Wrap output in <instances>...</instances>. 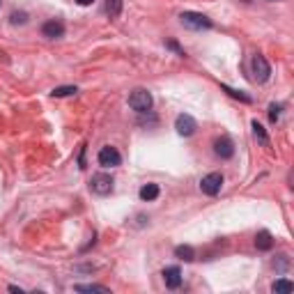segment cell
Segmentation results:
<instances>
[{
	"label": "cell",
	"mask_w": 294,
	"mask_h": 294,
	"mask_svg": "<svg viewBox=\"0 0 294 294\" xmlns=\"http://www.w3.org/2000/svg\"><path fill=\"white\" fill-rule=\"evenodd\" d=\"M223 90H225L230 97H234V99H242L244 103H251V97L248 94H244V92H239V90H232V88H227V85H223Z\"/></svg>",
	"instance_id": "cell-19"
},
{
	"label": "cell",
	"mask_w": 294,
	"mask_h": 294,
	"mask_svg": "<svg viewBox=\"0 0 294 294\" xmlns=\"http://www.w3.org/2000/svg\"><path fill=\"white\" fill-rule=\"evenodd\" d=\"M90 189H92L97 196H108L113 191V177L110 175H94L90 182Z\"/></svg>",
	"instance_id": "cell-6"
},
{
	"label": "cell",
	"mask_w": 294,
	"mask_h": 294,
	"mask_svg": "<svg viewBox=\"0 0 294 294\" xmlns=\"http://www.w3.org/2000/svg\"><path fill=\"white\" fill-rule=\"evenodd\" d=\"M129 106L136 110V113H147L152 108V94L147 90L138 88L129 94Z\"/></svg>",
	"instance_id": "cell-2"
},
{
	"label": "cell",
	"mask_w": 294,
	"mask_h": 294,
	"mask_svg": "<svg viewBox=\"0 0 294 294\" xmlns=\"http://www.w3.org/2000/svg\"><path fill=\"white\" fill-rule=\"evenodd\" d=\"M182 26L189 28V30H209L212 28V21L207 19L205 14H198V12H184L180 16Z\"/></svg>",
	"instance_id": "cell-1"
},
{
	"label": "cell",
	"mask_w": 294,
	"mask_h": 294,
	"mask_svg": "<svg viewBox=\"0 0 294 294\" xmlns=\"http://www.w3.org/2000/svg\"><path fill=\"white\" fill-rule=\"evenodd\" d=\"M99 165L101 168H117L120 163H122V156H120V152L115 150V147H110V145H106V147H101V152H99Z\"/></svg>",
	"instance_id": "cell-4"
},
{
	"label": "cell",
	"mask_w": 294,
	"mask_h": 294,
	"mask_svg": "<svg viewBox=\"0 0 294 294\" xmlns=\"http://www.w3.org/2000/svg\"><path fill=\"white\" fill-rule=\"evenodd\" d=\"M163 283H165V287L177 289L182 285V269L180 267H165L163 269Z\"/></svg>",
	"instance_id": "cell-10"
},
{
	"label": "cell",
	"mask_w": 294,
	"mask_h": 294,
	"mask_svg": "<svg viewBox=\"0 0 294 294\" xmlns=\"http://www.w3.org/2000/svg\"><path fill=\"white\" fill-rule=\"evenodd\" d=\"M269 3H274V0H269Z\"/></svg>",
	"instance_id": "cell-24"
},
{
	"label": "cell",
	"mask_w": 294,
	"mask_h": 294,
	"mask_svg": "<svg viewBox=\"0 0 294 294\" xmlns=\"http://www.w3.org/2000/svg\"><path fill=\"white\" fill-rule=\"evenodd\" d=\"M168 46H170V48H172V51H177V53H180V55H184V51H182V48H180V46H177L175 41H168Z\"/></svg>",
	"instance_id": "cell-22"
},
{
	"label": "cell",
	"mask_w": 294,
	"mask_h": 294,
	"mask_svg": "<svg viewBox=\"0 0 294 294\" xmlns=\"http://www.w3.org/2000/svg\"><path fill=\"white\" fill-rule=\"evenodd\" d=\"M175 255L180 260H184V262H193V258H196V253H193L191 246H177L175 248Z\"/></svg>",
	"instance_id": "cell-14"
},
{
	"label": "cell",
	"mask_w": 294,
	"mask_h": 294,
	"mask_svg": "<svg viewBox=\"0 0 294 294\" xmlns=\"http://www.w3.org/2000/svg\"><path fill=\"white\" fill-rule=\"evenodd\" d=\"M26 14H23V12H21V14H19V12H14V14H12V23H14V26H16V23H26Z\"/></svg>",
	"instance_id": "cell-21"
},
{
	"label": "cell",
	"mask_w": 294,
	"mask_h": 294,
	"mask_svg": "<svg viewBox=\"0 0 294 294\" xmlns=\"http://www.w3.org/2000/svg\"><path fill=\"white\" fill-rule=\"evenodd\" d=\"M251 127H253V134H255V138H258V140H260V143H262V145H269L267 131H264V127H262V124H260L258 120H253V124H251Z\"/></svg>",
	"instance_id": "cell-16"
},
{
	"label": "cell",
	"mask_w": 294,
	"mask_h": 294,
	"mask_svg": "<svg viewBox=\"0 0 294 294\" xmlns=\"http://www.w3.org/2000/svg\"><path fill=\"white\" fill-rule=\"evenodd\" d=\"M76 3H78V5H83V7H85V5H90L92 0H76Z\"/></svg>",
	"instance_id": "cell-23"
},
{
	"label": "cell",
	"mask_w": 294,
	"mask_h": 294,
	"mask_svg": "<svg viewBox=\"0 0 294 294\" xmlns=\"http://www.w3.org/2000/svg\"><path fill=\"white\" fill-rule=\"evenodd\" d=\"M214 154L221 156V159H232L234 156V143L227 136H221V138L214 140Z\"/></svg>",
	"instance_id": "cell-8"
},
{
	"label": "cell",
	"mask_w": 294,
	"mask_h": 294,
	"mask_svg": "<svg viewBox=\"0 0 294 294\" xmlns=\"http://www.w3.org/2000/svg\"><path fill=\"white\" fill-rule=\"evenodd\" d=\"M294 289V285H292V280H287V278H278L274 285H271V292H292Z\"/></svg>",
	"instance_id": "cell-15"
},
{
	"label": "cell",
	"mask_w": 294,
	"mask_h": 294,
	"mask_svg": "<svg viewBox=\"0 0 294 294\" xmlns=\"http://www.w3.org/2000/svg\"><path fill=\"white\" fill-rule=\"evenodd\" d=\"M41 35L46 37V39H60V37L65 35V23L57 19L46 21V23L41 26Z\"/></svg>",
	"instance_id": "cell-9"
},
{
	"label": "cell",
	"mask_w": 294,
	"mask_h": 294,
	"mask_svg": "<svg viewBox=\"0 0 294 294\" xmlns=\"http://www.w3.org/2000/svg\"><path fill=\"white\" fill-rule=\"evenodd\" d=\"M255 246H258V251H269V248L274 246V237H271V232L262 230V232L255 237Z\"/></svg>",
	"instance_id": "cell-11"
},
{
	"label": "cell",
	"mask_w": 294,
	"mask_h": 294,
	"mask_svg": "<svg viewBox=\"0 0 294 294\" xmlns=\"http://www.w3.org/2000/svg\"><path fill=\"white\" fill-rule=\"evenodd\" d=\"M175 129H177V134L180 136H193L196 134V129H198V124H196V120H193L191 115L182 113V115H177V120H175Z\"/></svg>",
	"instance_id": "cell-7"
},
{
	"label": "cell",
	"mask_w": 294,
	"mask_h": 294,
	"mask_svg": "<svg viewBox=\"0 0 294 294\" xmlns=\"http://www.w3.org/2000/svg\"><path fill=\"white\" fill-rule=\"evenodd\" d=\"M76 292H101V294H110L108 287H103V285H76Z\"/></svg>",
	"instance_id": "cell-17"
},
{
	"label": "cell",
	"mask_w": 294,
	"mask_h": 294,
	"mask_svg": "<svg viewBox=\"0 0 294 294\" xmlns=\"http://www.w3.org/2000/svg\"><path fill=\"white\" fill-rule=\"evenodd\" d=\"M221 186H223V175L221 172H209V175L202 177V182H200L202 193H207V196H216V193L221 191Z\"/></svg>",
	"instance_id": "cell-5"
},
{
	"label": "cell",
	"mask_w": 294,
	"mask_h": 294,
	"mask_svg": "<svg viewBox=\"0 0 294 294\" xmlns=\"http://www.w3.org/2000/svg\"><path fill=\"white\" fill-rule=\"evenodd\" d=\"M78 92V88L76 85H62V88H55L53 90V97H69V94H76Z\"/></svg>",
	"instance_id": "cell-18"
},
{
	"label": "cell",
	"mask_w": 294,
	"mask_h": 294,
	"mask_svg": "<svg viewBox=\"0 0 294 294\" xmlns=\"http://www.w3.org/2000/svg\"><path fill=\"white\" fill-rule=\"evenodd\" d=\"M280 110H283V106L271 103V106H269V120H271V122H278V120H280Z\"/></svg>",
	"instance_id": "cell-20"
},
{
	"label": "cell",
	"mask_w": 294,
	"mask_h": 294,
	"mask_svg": "<svg viewBox=\"0 0 294 294\" xmlns=\"http://www.w3.org/2000/svg\"><path fill=\"white\" fill-rule=\"evenodd\" d=\"M103 7H106V14H108L110 19H115V16H120V12H122V0H106Z\"/></svg>",
	"instance_id": "cell-13"
},
{
	"label": "cell",
	"mask_w": 294,
	"mask_h": 294,
	"mask_svg": "<svg viewBox=\"0 0 294 294\" xmlns=\"http://www.w3.org/2000/svg\"><path fill=\"white\" fill-rule=\"evenodd\" d=\"M140 198H143L145 202L156 200V198H159V186L156 184H145L143 189H140Z\"/></svg>",
	"instance_id": "cell-12"
},
{
	"label": "cell",
	"mask_w": 294,
	"mask_h": 294,
	"mask_svg": "<svg viewBox=\"0 0 294 294\" xmlns=\"http://www.w3.org/2000/svg\"><path fill=\"white\" fill-rule=\"evenodd\" d=\"M251 72H253V78L258 83H267L269 81V74H271V67H269V62L264 55H253V60H251Z\"/></svg>",
	"instance_id": "cell-3"
}]
</instances>
